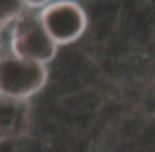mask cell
<instances>
[{
    "mask_svg": "<svg viewBox=\"0 0 155 152\" xmlns=\"http://www.w3.org/2000/svg\"><path fill=\"white\" fill-rule=\"evenodd\" d=\"M57 45L48 33L40 13L28 8L15 20L12 49L17 56L45 64L55 57Z\"/></svg>",
    "mask_w": 155,
    "mask_h": 152,
    "instance_id": "6da1fadb",
    "label": "cell"
},
{
    "mask_svg": "<svg viewBox=\"0 0 155 152\" xmlns=\"http://www.w3.org/2000/svg\"><path fill=\"white\" fill-rule=\"evenodd\" d=\"M40 15L48 33L57 45L77 40L84 34L88 23L84 8L72 1L48 3Z\"/></svg>",
    "mask_w": 155,
    "mask_h": 152,
    "instance_id": "3957f363",
    "label": "cell"
},
{
    "mask_svg": "<svg viewBox=\"0 0 155 152\" xmlns=\"http://www.w3.org/2000/svg\"><path fill=\"white\" fill-rule=\"evenodd\" d=\"M31 121L29 99L0 93V142L25 136L31 128Z\"/></svg>",
    "mask_w": 155,
    "mask_h": 152,
    "instance_id": "277c9868",
    "label": "cell"
},
{
    "mask_svg": "<svg viewBox=\"0 0 155 152\" xmlns=\"http://www.w3.org/2000/svg\"><path fill=\"white\" fill-rule=\"evenodd\" d=\"M28 8L23 1H0V30L16 20Z\"/></svg>",
    "mask_w": 155,
    "mask_h": 152,
    "instance_id": "5b68a950",
    "label": "cell"
},
{
    "mask_svg": "<svg viewBox=\"0 0 155 152\" xmlns=\"http://www.w3.org/2000/svg\"><path fill=\"white\" fill-rule=\"evenodd\" d=\"M48 69L45 64L8 53L0 56V93L28 98L45 84Z\"/></svg>",
    "mask_w": 155,
    "mask_h": 152,
    "instance_id": "7a4b0ae2",
    "label": "cell"
}]
</instances>
